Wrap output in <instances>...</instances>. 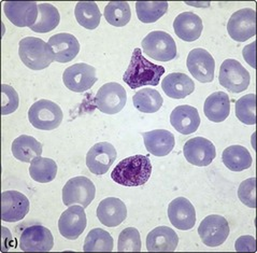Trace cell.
I'll return each mask as SVG.
<instances>
[{
	"instance_id": "obj_28",
	"label": "cell",
	"mask_w": 257,
	"mask_h": 253,
	"mask_svg": "<svg viewBox=\"0 0 257 253\" xmlns=\"http://www.w3.org/2000/svg\"><path fill=\"white\" fill-rule=\"evenodd\" d=\"M13 156L23 163H32L42 154V144L32 136L22 135L12 143Z\"/></svg>"
},
{
	"instance_id": "obj_24",
	"label": "cell",
	"mask_w": 257,
	"mask_h": 253,
	"mask_svg": "<svg viewBox=\"0 0 257 253\" xmlns=\"http://www.w3.org/2000/svg\"><path fill=\"white\" fill-rule=\"evenodd\" d=\"M143 140L149 153L155 156H166L175 148V136L169 130L155 129L143 133Z\"/></svg>"
},
{
	"instance_id": "obj_1",
	"label": "cell",
	"mask_w": 257,
	"mask_h": 253,
	"mask_svg": "<svg viewBox=\"0 0 257 253\" xmlns=\"http://www.w3.org/2000/svg\"><path fill=\"white\" fill-rule=\"evenodd\" d=\"M163 66L151 63L142 55L140 49H135L130 66L123 75V81L132 90L145 86L156 87L160 84L162 75L165 73Z\"/></svg>"
},
{
	"instance_id": "obj_7",
	"label": "cell",
	"mask_w": 257,
	"mask_h": 253,
	"mask_svg": "<svg viewBox=\"0 0 257 253\" xmlns=\"http://www.w3.org/2000/svg\"><path fill=\"white\" fill-rule=\"evenodd\" d=\"M95 195V185L83 176L69 179L63 189V202L68 207L81 205L86 208L94 201Z\"/></svg>"
},
{
	"instance_id": "obj_23",
	"label": "cell",
	"mask_w": 257,
	"mask_h": 253,
	"mask_svg": "<svg viewBox=\"0 0 257 253\" xmlns=\"http://www.w3.org/2000/svg\"><path fill=\"white\" fill-rule=\"evenodd\" d=\"M146 242L149 252H173L179 244V237L172 228L158 226L149 233Z\"/></svg>"
},
{
	"instance_id": "obj_8",
	"label": "cell",
	"mask_w": 257,
	"mask_h": 253,
	"mask_svg": "<svg viewBox=\"0 0 257 253\" xmlns=\"http://www.w3.org/2000/svg\"><path fill=\"white\" fill-rule=\"evenodd\" d=\"M127 94L125 89L116 82L105 83L98 90L95 96L96 108L105 114L118 113L126 105Z\"/></svg>"
},
{
	"instance_id": "obj_31",
	"label": "cell",
	"mask_w": 257,
	"mask_h": 253,
	"mask_svg": "<svg viewBox=\"0 0 257 253\" xmlns=\"http://www.w3.org/2000/svg\"><path fill=\"white\" fill-rule=\"evenodd\" d=\"M74 15L79 24L86 29L93 30L100 24L101 13L94 2H80L75 6Z\"/></svg>"
},
{
	"instance_id": "obj_39",
	"label": "cell",
	"mask_w": 257,
	"mask_h": 253,
	"mask_svg": "<svg viewBox=\"0 0 257 253\" xmlns=\"http://www.w3.org/2000/svg\"><path fill=\"white\" fill-rule=\"evenodd\" d=\"M20 106V98L12 87L3 84L2 86V114L7 116L18 110Z\"/></svg>"
},
{
	"instance_id": "obj_25",
	"label": "cell",
	"mask_w": 257,
	"mask_h": 253,
	"mask_svg": "<svg viewBox=\"0 0 257 253\" xmlns=\"http://www.w3.org/2000/svg\"><path fill=\"white\" fill-rule=\"evenodd\" d=\"M173 29L180 39L186 42H193L201 36L203 25L197 14L183 12L179 14L173 22Z\"/></svg>"
},
{
	"instance_id": "obj_5",
	"label": "cell",
	"mask_w": 257,
	"mask_h": 253,
	"mask_svg": "<svg viewBox=\"0 0 257 253\" xmlns=\"http://www.w3.org/2000/svg\"><path fill=\"white\" fill-rule=\"evenodd\" d=\"M146 54L157 62H169L177 57V45L173 38L162 30L150 33L141 42Z\"/></svg>"
},
{
	"instance_id": "obj_38",
	"label": "cell",
	"mask_w": 257,
	"mask_h": 253,
	"mask_svg": "<svg viewBox=\"0 0 257 253\" xmlns=\"http://www.w3.org/2000/svg\"><path fill=\"white\" fill-rule=\"evenodd\" d=\"M118 252H140L141 237L137 228L127 227L120 232L117 242Z\"/></svg>"
},
{
	"instance_id": "obj_32",
	"label": "cell",
	"mask_w": 257,
	"mask_h": 253,
	"mask_svg": "<svg viewBox=\"0 0 257 253\" xmlns=\"http://www.w3.org/2000/svg\"><path fill=\"white\" fill-rule=\"evenodd\" d=\"M134 106L143 113H155L162 108L163 97L160 92L153 89H143L138 91L133 97Z\"/></svg>"
},
{
	"instance_id": "obj_11",
	"label": "cell",
	"mask_w": 257,
	"mask_h": 253,
	"mask_svg": "<svg viewBox=\"0 0 257 253\" xmlns=\"http://www.w3.org/2000/svg\"><path fill=\"white\" fill-rule=\"evenodd\" d=\"M54 247V238L49 228L36 224L26 227L20 237V248L24 252H49Z\"/></svg>"
},
{
	"instance_id": "obj_2",
	"label": "cell",
	"mask_w": 257,
	"mask_h": 253,
	"mask_svg": "<svg viewBox=\"0 0 257 253\" xmlns=\"http://www.w3.org/2000/svg\"><path fill=\"white\" fill-rule=\"evenodd\" d=\"M152 174V164L148 156L133 155L127 157L112 171V180L124 187H140L146 185Z\"/></svg>"
},
{
	"instance_id": "obj_41",
	"label": "cell",
	"mask_w": 257,
	"mask_h": 253,
	"mask_svg": "<svg viewBox=\"0 0 257 253\" xmlns=\"http://www.w3.org/2000/svg\"><path fill=\"white\" fill-rule=\"evenodd\" d=\"M235 248L237 252H255L256 242L252 236H241L237 239Z\"/></svg>"
},
{
	"instance_id": "obj_13",
	"label": "cell",
	"mask_w": 257,
	"mask_h": 253,
	"mask_svg": "<svg viewBox=\"0 0 257 253\" xmlns=\"http://www.w3.org/2000/svg\"><path fill=\"white\" fill-rule=\"evenodd\" d=\"M227 32L232 40L243 42L256 35V12L250 8L233 13L227 24Z\"/></svg>"
},
{
	"instance_id": "obj_22",
	"label": "cell",
	"mask_w": 257,
	"mask_h": 253,
	"mask_svg": "<svg viewBox=\"0 0 257 253\" xmlns=\"http://www.w3.org/2000/svg\"><path fill=\"white\" fill-rule=\"evenodd\" d=\"M170 123L180 134H193L200 125L198 110L188 105L178 106L170 114Z\"/></svg>"
},
{
	"instance_id": "obj_33",
	"label": "cell",
	"mask_w": 257,
	"mask_h": 253,
	"mask_svg": "<svg viewBox=\"0 0 257 253\" xmlns=\"http://www.w3.org/2000/svg\"><path fill=\"white\" fill-rule=\"evenodd\" d=\"M29 175L37 182L49 183L56 177L57 164L52 158L39 156L30 163Z\"/></svg>"
},
{
	"instance_id": "obj_34",
	"label": "cell",
	"mask_w": 257,
	"mask_h": 253,
	"mask_svg": "<svg viewBox=\"0 0 257 253\" xmlns=\"http://www.w3.org/2000/svg\"><path fill=\"white\" fill-rule=\"evenodd\" d=\"M103 15L110 25L123 27L132 19L131 7L126 2H111L104 8Z\"/></svg>"
},
{
	"instance_id": "obj_26",
	"label": "cell",
	"mask_w": 257,
	"mask_h": 253,
	"mask_svg": "<svg viewBox=\"0 0 257 253\" xmlns=\"http://www.w3.org/2000/svg\"><path fill=\"white\" fill-rule=\"evenodd\" d=\"M164 93L173 99H183L195 90V83L185 73L172 72L165 76L162 83Z\"/></svg>"
},
{
	"instance_id": "obj_27",
	"label": "cell",
	"mask_w": 257,
	"mask_h": 253,
	"mask_svg": "<svg viewBox=\"0 0 257 253\" xmlns=\"http://www.w3.org/2000/svg\"><path fill=\"white\" fill-rule=\"evenodd\" d=\"M203 112L208 120L214 123H221L228 118L230 113V102L224 92L211 94L203 105Z\"/></svg>"
},
{
	"instance_id": "obj_35",
	"label": "cell",
	"mask_w": 257,
	"mask_h": 253,
	"mask_svg": "<svg viewBox=\"0 0 257 253\" xmlns=\"http://www.w3.org/2000/svg\"><path fill=\"white\" fill-rule=\"evenodd\" d=\"M84 252H111L113 251V238L112 236L102 228H94L86 236Z\"/></svg>"
},
{
	"instance_id": "obj_15",
	"label": "cell",
	"mask_w": 257,
	"mask_h": 253,
	"mask_svg": "<svg viewBox=\"0 0 257 253\" xmlns=\"http://www.w3.org/2000/svg\"><path fill=\"white\" fill-rule=\"evenodd\" d=\"M183 154L190 164L205 167L213 162L216 156V149L215 145L206 138L195 137L185 142Z\"/></svg>"
},
{
	"instance_id": "obj_29",
	"label": "cell",
	"mask_w": 257,
	"mask_h": 253,
	"mask_svg": "<svg viewBox=\"0 0 257 253\" xmlns=\"http://www.w3.org/2000/svg\"><path fill=\"white\" fill-rule=\"evenodd\" d=\"M224 165L232 172H242L250 168L252 165V156L248 150L242 145H230L226 148L222 154Z\"/></svg>"
},
{
	"instance_id": "obj_17",
	"label": "cell",
	"mask_w": 257,
	"mask_h": 253,
	"mask_svg": "<svg viewBox=\"0 0 257 253\" xmlns=\"http://www.w3.org/2000/svg\"><path fill=\"white\" fill-rule=\"evenodd\" d=\"M6 17L18 27H32L39 15L38 5L35 2H6L4 4Z\"/></svg>"
},
{
	"instance_id": "obj_40",
	"label": "cell",
	"mask_w": 257,
	"mask_h": 253,
	"mask_svg": "<svg viewBox=\"0 0 257 253\" xmlns=\"http://www.w3.org/2000/svg\"><path fill=\"white\" fill-rule=\"evenodd\" d=\"M256 179L248 178L241 182V185L238 189V197L245 206L250 208H255L256 207Z\"/></svg>"
},
{
	"instance_id": "obj_36",
	"label": "cell",
	"mask_w": 257,
	"mask_h": 253,
	"mask_svg": "<svg viewBox=\"0 0 257 253\" xmlns=\"http://www.w3.org/2000/svg\"><path fill=\"white\" fill-rule=\"evenodd\" d=\"M168 10L167 2H138L136 3V12L142 23H154L160 20Z\"/></svg>"
},
{
	"instance_id": "obj_30",
	"label": "cell",
	"mask_w": 257,
	"mask_h": 253,
	"mask_svg": "<svg viewBox=\"0 0 257 253\" xmlns=\"http://www.w3.org/2000/svg\"><path fill=\"white\" fill-rule=\"evenodd\" d=\"M38 10H39L38 20L36 24L30 27L33 32L47 34L58 26L60 22V15L56 7L50 4H40L38 6Z\"/></svg>"
},
{
	"instance_id": "obj_18",
	"label": "cell",
	"mask_w": 257,
	"mask_h": 253,
	"mask_svg": "<svg viewBox=\"0 0 257 253\" xmlns=\"http://www.w3.org/2000/svg\"><path fill=\"white\" fill-rule=\"evenodd\" d=\"M28 198L18 191H6L2 194V220L5 222H19L29 212Z\"/></svg>"
},
{
	"instance_id": "obj_6",
	"label": "cell",
	"mask_w": 257,
	"mask_h": 253,
	"mask_svg": "<svg viewBox=\"0 0 257 253\" xmlns=\"http://www.w3.org/2000/svg\"><path fill=\"white\" fill-rule=\"evenodd\" d=\"M218 81L230 93L239 94L250 86L251 75L238 60L229 58L221 65Z\"/></svg>"
},
{
	"instance_id": "obj_19",
	"label": "cell",
	"mask_w": 257,
	"mask_h": 253,
	"mask_svg": "<svg viewBox=\"0 0 257 253\" xmlns=\"http://www.w3.org/2000/svg\"><path fill=\"white\" fill-rule=\"evenodd\" d=\"M170 223L181 231H188L195 226L196 211L193 204L185 197H178L168 206Z\"/></svg>"
},
{
	"instance_id": "obj_4",
	"label": "cell",
	"mask_w": 257,
	"mask_h": 253,
	"mask_svg": "<svg viewBox=\"0 0 257 253\" xmlns=\"http://www.w3.org/2000/svg\"><path fill=\"white\" fill-rule=\"evenodd\" d=\"M30 124L41 130H53L63 122L64 113L60 107L54 102L41 99L36 102L28 111Z\"/></svg>"
},
{
	"instance_id": "obj_21",
	"label": "cell",
	"mask_w": 257,
	"mask_h": 253,
	"mask_svg": "<svg viewBox=\"0 0 257 253\" xmlns=\"http://www.w3.org/2000/svg\"><path fill=\"white\" fill-rule=\"evenodd\" d=\"M97 218L108 227H115L127 218V208L124 202L116 197H108L98 205Z\"/></svg>"
},
{
	"instance_id": "obj_3",
	"label": "cell",
	"mask_w": 257,
	"mask_h": 253,
	"mask_svg": "<svg viewBox=\"0 0 257 253\" xmlns=\"http://www.w3.org/2000/svg\"><path fill=\"white\" fill-rule=\"evenodd\" d=\"M19 55L24 65L32 70H43L55 62L49 43L35 37H26L20 41Z\"/></svg>"
},
{
	"instance_id": "obj_10",
	"label": "cell",
	"mask_w": 257,
	"mask_h": 253,
	"mask_svg": "<svg viewBox=\"0 0 257 253\" xmlns=\"http://www.w3.org/2000/svg\"><path fill=\"white\" fill-rule=\"evenodd\" d=\"M63 81L68 90L75 93H83L92 89L97 82L96 69L85 63L74 64L64 71Z\"/></svg>"
},
{
	"instance_id": "obj_16",
	"label": "cell",
	"mask_w": 257,
	"mask_h": 253,
	"mask_svg": "<svg viewBox=\"0 0 257 253\" xmlns=\"http://www.w3.org/2000/svg\"><path fill=\"white\" fill-rule=\"evenodd\" d=\"M117 153L113 144L99 142L93 145L86 154V165L89 172L94 175H104L115 162Z\"/></svg>"
},
{
	"instance_id": "obj_14",
	"label": "cell",
	"mask_w": 257,
	"mask_h": 253,
	"mask_svg": "<svg viewBox=\"0 0 257 253\" xmlns=\"http://www.w3.org/2000/svg\"><path fill=\"white\" fill-rule=\"evenodd\" d=\"M186 66L188 71L199 82L210 83L213 81L215 60L207 50L201 48L192 50L187 56Z\"/></svg>"
},
{
	"instance_id": "obj_9",
	"label": "cell",
	"mask_w": 257,
	"mask_h": 253,
	"mask_svg": "<svg viewBox=\"0 0 257 253\" xmlns=\"http://www.w3.org/2000/svg\"><path fill=\"white\" fill-rule=\"evenodd\" d=\"M229 232L227 220L217 214H211L203 219L198 227L200 238L208 247L221 246L227 239Z\"/></svg>"
},
{
	"instance_id": "obj_20",
	"label": "cell",
	"mask_w": 257,
	"mask_h": 253,
	"mask_svg": "<svg viewBox=\"0 0 257 253\" xmlns=\"http://www.w3.org/2000/svg\"><path fill=\"white\" fill-rule=\"evenodd\" d=\"M48 43L54 53L55 62L57 63H69L77 57L80 52L78 39L68 33H60L52 36Z\"/></svg>"
},
{
	"instance_id": "obj_37",
	"label": "cell",
	"mask_w": 257,
	"mask_h": 253,
	"mask_svg": "<svg viewBox=\"0 0 257 253\" xmlns=\"http://www.w3.org/2000/svg\"><path fill=\"white\" fill-rule=\"evenodd\" d=\"M256 95L247 94L236 102V116L238 120L246 125L256 123Z\"/></svg>"
},
{
	"instance_id": "obj_12",
	"label": "cell",
	"mask_w": 257,
	"mask_h": 253,
	"mask_svg": "<svg viewBox=\"0 0 257 253\" xmlns=\"http://www.w3.org/2000/svg\"><path fill=\"white\" fill-rule=\"evenodd\" d=\"M87 225L86 213L84 211V207L72 205L68 207L58 220V229L59 233L66 239L74 240L85 231Z\"/></svg>"
}]
</instances>
